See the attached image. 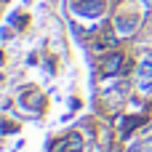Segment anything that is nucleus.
<instances>
[{
	"label": "nucleus",
	"instance_id": "20e7f679",
	"mask_svg": "<svg viewBox=\"0 0 152 152\" xmlns=\"http://www.w3.org/2000/svg\"><path fill=\"white\" fill-rule=\"evenodd\" d=\"M142 3H144V5H147V8H152V0H142Z\"/></svg>",
	"mask_w": 152,
	"mask_h": 152
},
{
	"label": "nucleus",
	"instance_id": "f03ea898",
	"mask_svg": "<svg viewBox=\"0 0 152 152\" xmlns=\"http://www.w3.org/2000/svg\"><path fill=\"white\" fill-rule=\"evenodd\" d=\"M64 142H67V152H86V142H83L80 131H69L64 136Z\"/></svg>",
	"mask_w": 152,
	"mask_h": 152
},
{
	"label": "nucleus",
	"instance_id": "7ed1b4c3",
	"mask_svg": "<svg viewBox=\"0 0 152 152\" xmlns=\"http://www.w3.org/2000/svg\"><path fill=\"white\" fill-rule=\"evenodd\" d=\"M48 152H67V142H64V139H59V142H53V144H51V150Z\"/></svg>",
	"mask_w": 152,
	"mask_h": 152
},
{
	"label": "nucleus",
	"instance_id": "f257e3e1",
	"mask_svg": "<svg viewBox=\"0 0 152 152\" xmlns=\"http://www.w3.org/2000/svg\"><path fill=\"white\" fill-rule=\"evenodd\" d=\"M123 69H126V56H123L120 51L104 56V61H102V72H104L107 77H112V75H118V72H123Z\"/></svg>",
	"mask_w": 152,
	"mask_h": 152
}]
</instances>
